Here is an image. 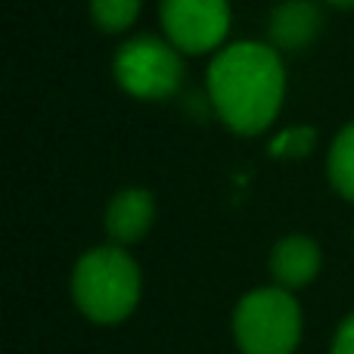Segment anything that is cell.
I'll return each instance as SVG.
<instances>
[{"label": "cell", "instance_id": "6da1fadb", "mask_svg": "<svg viewBox=\"0 0 354 354\" xmlns=\"http://www.w3.org/2000/svg\"><path fill=\"white\" fill-rule=\"evenodd\" d=\"M205 93L224 128L243 137L264 134L286 100V66L280 50L268 41L224 44L208 62Z\"/></svg>", "mask_w": 354, "mask_h": 354}, {"label": "cell", "instance_id": "7a4b0ae2", "mask_svg": "<svg viewBox=\"0 0 354 354\" xmlns=\"http://www.w3.org/2000/svg\"><path fill=\"white\" fill-rule=\"evenodd\" d=\"M72 301L91 324L115 326L134 314L140 305L143 277L140 264L124 245H93L72 268Z\"/></svg>", "mask_w": 354, "mask_h": 354}, {"label": "cell", "instance_id": "3957f363", "mask_svg": "<svg viewBox=\"0 0 354 354\" xmlns=\"http://www.w3.org/2000/svg\"><path fill=\"white\" fill-rule=\"evenodd\" d=\"M301 326V305L277 283L245 292L233 308V342L239 354H295Z\"/></svg>", "mask_w": 354, "mask_h": 354}, {"label": "cell", "instance_id": "277c9868", "mask_svg": "<svg viewBox=\"0 0 354 354\" xmlns=\"http://www.w3.org/2000/svg\"><path fill=\"white\" fill-rule=\"evenodd\" d=\"M115 84L137 100L159 103L177 93L183 81V53L168 37L137 35L115 50L112 59Z\"/></svg>", "mask_w": 354, "mask_h": 354}, {"label": "cell", "instance_id": "5b68a950", "mask_svg": "<svg viewBox=\"0 0 354 354\" xmlns=\"http://www.w3.org/2000/svg\"><path fill=\"white\" fill-rule=\"evenodd\" d=\"M165 37L183 56L218 53L230 35V0H159Z\"/></svg>", "mask_w": 354, "mask_h": 354}, {"label": "cell", "instance_id": "8992f818", "mask_svg": "<svg viewBox=\"0 0 354 354\" xmlns=\"http://www.w3.org/2000/svg\"><path fill=\"white\" fill-rule=\"evenodd\" d=\"M324 31V10L317 0H280L268 19V44L280 53L308 50Z\"/></svg>", "mask_w": 354, "mask_h": 354}, {"label": "cell", "instance_id": "52a82bcc", "mask_svg": "<svg viewBox=\"0 0 354 354\" xmlns=\"http://www.w3.org/2000/svg\"><path fill=\"white\" fill-rule=\"evenodd\" d=\"M320 264H324V252H320V245L314 243L311 236H305V233H289V236H283L280 243H274L270 258H268L270 280H274L277 286L289 289V292L311 286L320 274Z\"/></svg>", "mask_w": 354, "mask_h": 354}, {"label": "cell", "instance_id": "ba28073f", "mask_svg": "<svg viewBox=\"0 0 354 354\" xmlns=\"http://www.w3.org/2000/svg\"><path fill=\"white\" fill-rule=\"evenodd\" d=\"M156 196L143 187H124L106 205V236L115 245H134L153 230Z\"/></svg>", "mask_w": 354, "mask_h": 354}, {"label": "cell", "instance_id": "9c48e42d", "mask_svg": "<svg viewBox=\"0 0 354 354\" xmlns=\"http://www.w3.org/2000/svg\"><path fill=\"white\" fill-rule=\"evenodd\" d=\"M326 174L345 202H354V122L342 124L326 153Z\"/></svg>", "mask_w": 354, "mask_h": 354}, {"label": "cell", "instance_id": "30bf717a", "mask_svg": "<svg viewBox=\"0 0 354 354\" xmlns=\"http://www.w3.org/2000/svg\"><path fill=\"white\" fill-rule=\"evenodd\" d=\"M91 22L106 35H124L140 19L143 0H91Z\"/></svg>", "mask_w": 354, "mask_h": 354}, {"label": "cell", "instance_id": "8fae6325", "mask_svg": "<svg viewBox=\"0 0 354 354\" xmlns=\"http://www.w3.org/2000/svg\"><path fill=\"white\" fill-rule=\"evenodd\" d=\"M317 147V131L311 124H292V128H283L280 134L270 137L268 153L274 159H308Z\"/></svg>", "mask_w": 354, "mask_h": 354}, {"label": "cell", "instance_id": "7c38bea8", "mask_svg": "<svg viewBox=\"0 0 354 354\" xmlns=\"http://www.w3.org/2000/svg\"><path fill=\"white\" fill-rule=\"evenodd\" d=\"M330 354H354V311L339 320L336 333H333Z\"/></svg>", "mask_w": 354, "mask_h": 354}, {"label": "cell", "instance_id": "4fadbf2b", "mask_svg": "<svg viewBox=\"0 0 354 354\" xmlns=\"http://www.w3.org/2000/svg\"><path fill=\"white\" fill-rule=\"evenodd\" d=\"M324 3L336 6V10H354V0H324Z\"/></svg>", "mask_w": 354, "mask_h": 354}]
</instances>
